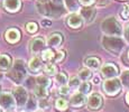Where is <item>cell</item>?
Listing matches in <instances>:
<instances>
[{
    "label": "cell",
    "instance_id": "1",
    "mask_svg": "<svg viewBox=\"0 0 129 112\" xmlns=\"http://www.w3.org/2000/svg\"><path fill=\"white\" fill-rule=\"evenodd\" d=\"M64 0H48L38 1L36 4L37 11L47 18H59L65 14Z\"/></svg>",
    "mask_w": 129,
    "mask_h": 112
},
{
    "label": "cell",
    "instance_id": "2",
    "mask_svg": "<svg viewBox=\"0 0 129 112\" xmlns=\"http://www.w3.org/2000/svg\"><path fill=\"white\" fill-rule=\"evenodd\" d=\"M102 46L106 51L111 53L112 55H120L125 49L126 43L122 38L116 36H103Z\"/></svg>",
    "mask_w": 129,
    "mask_h": 112
},
{
    "label": "cell",
    "instance_id": "3",
    "mask_svg": "<svg viewBox=\"0 0 129 112\" xmlns=\"http://www.w3.org/2000/svg\"><path fill=\"white\" fill-rule=\"evenodd\" d=\"M7 76H8L14 83H17V84L23 83L27 76V68H26L25 62L23 59H16V61H15L11 68L9 69L8 73H7Z\"/></svg>",
    "mask_w": 129,
    "mask_h": 112
},
{
    "label": "cell",
    "instance_id": "4",
    "mask_svg": "<svg viewBox=\"0 0 129 112\" xmlns=\"http://www.w3.org/2000/svg\"><path fill=\"white\" fill-rule=\"evenodd\" d=\"M101 30L106 36L120 37L123 34V29L115 17H108L101 24Z\"/></svg>",
    "mask_w": 129,
    "mask_h": 112
},
{
    "label": "cell",
    "instance_id": "5",
    "mask_svg": "<svg viewBox=\"0 0 129 112\" xmlns=\"http://www.w3.org/2000/svg\"><path fill=\"white\" fill-rule=\"evenodd\" d=\"M121 86H122V82H121L120 80H118L117 78L106 80L102 84L103 91H105V93L109 96H115L120 93Z\"/></svg>",
    "mask_w": 129,
    "mask_h": 112
},
{
    "label": "cell",
    "instance_id": "6",
    "mask_svg": "<svg viewBox=\"0 0 129 112\" xmlns=\"http://www.w3.org/2000/svg\"><path fill=\"white\" fill-rule=\"evenodd\" d=\"M12 95L17 103V108H23L28 101V92L24 86H16L12 90Z\"/></svg>",
    "mask_w": 129,
    "mask_h": 112
},
{
    "label": "cell",
    "instance_id": "7",
    "mask_svg": "<svg viewBox=\"0 0 129 112\" xmlns=\"http://www.w3.org/2000/svg\"><path fill=\"white\" fill-rule=\"evenodd\" d=\"M17 106L16 100H15L12 93L4 92L0 94V108L6 111H12Z\"/></svg>",
    "mask_w": 129,
    "mask_h": 112
},
{
    "label": "cell",
    "instance_id": "8",
    "mask_svg": "<svg viewBox=\"0 0 129 112\" xmlns=\"http://www.w3.org/2000/svg\"><path fill=\"white\" fill-rule=\"evenodd\" d=\"M47 46L46 41L43 37H35L29 42V51L31 54H39L45 51V47Z\"/></svg>",
    "mask_w": 129,
    "mask_h": 112
},
{
    "label": "cell",
    "instance_id": "9",
    "mask_svg": "<svg viewBox=\"0 0 129 112\" xmlns=\"http://www.w3.org/2000/svg\"><path fill=\"white\" fill-rule=\"evenodd\" d=\"M100 73H101V75H102V78H105L106 80L115 79L119 75V68L115 64L106 63L105 65L101 66Z\"/></svg>",
    "mask_w": 129,
    "mask_h": 112
},
{
    "label": "cell",
    "instance_id": "10",
    "mask_svg": "<svg viewBox=\"0 0 129 112\" xmlns=\"http://www.w3.org/2000/svg\"><path fill=\"white\" fill-rule=\"evenodd\" d=\"M86 104L90 110H100L101 106L103 104V98L100 93H91L89 95L88 100H86Z\"/></svg>",
    "mask_w": 129,
    "mask_h": 112
},
{
    "label": "cell",
    "instance_id": "11",
    "mask_svg": "<svg viewBox=\"0 0 129 112\" xmlns=\"http://www.w3.org/2000/svg\"><path fill=\"white\" fill-rule=\"evenodd\" d=\"M65 22L70 28H73V29H78V28H81L83 26V18L80 14H76V12H72L71 15H69L65 19Z\"/></svg>",
    "mask_w": 129,
    "mask_h": 112
},
{
    "label": "cell",
    "instance_id": "12",
    "mask_svg": "<svg viewBox=\"0 0 129 112\" xmlns=\"http://www.w3.org/2000/svg\"><path fill=\"white\" fill-rule=\"evenodd\" d=\"M80 15L82 16L85 24H91V22L94 20V18H95L96 11H95V9L91 8L90 6H84L83 8H81Z\"/></svg>",
    "mask_w": 129,
    "mask_h": 112
},
{
    "label": "cell",
    "instance_id": "13",
    "mask_svg": "<svg viewBox=\"0 0 129 112\" xmlns=\"http://www.w3.org/2000/svg\"><path fill=\"white\" fill-rule=\"evenodd\" d=\"M20 37H21V34L18 28H9L8 30L5 33V38L10 44L18 43V42L20 41Z\"/></svg>",
    "mask_w": 129,
    "mask_h": 112
},
{
    "label": "cell",
    "instance_id": "14",
    "mask_svg": "<svg viewBox=\"0 0 129 112\" xmlns=\"http://www.w3.org/2000/svg\"><path fill=\"white\" fill-rule=\"evenodd\" d=\"M2 7L8 12H17L20 10L21 1L20 0H4L2 1Z\"/></svg>",
    "mask_w": 129,
    "mask_h": 112
},
{
    "label": "cell",
    "instance_id": "15",
    "mask_svg": "<svg viewBox=\"0 0 129 112\" xmlns=\"http://www.w3.org/2000/svg\"><path fill=\"white\" fill-rule=\"evenodd\" d=\"M88 99L85 98V94L81 93V92H76V93H74L73 95L71 96L70 99V105L71 106H74V108H80V106H82L85 104V102Z\"/></svg>",
    "mask_w": 129,
    "mask_h": 112
},
{
    "label": "cell",
    "instance_id": "16",
    "mask_svg": "<svg viewBox=\"0 0 129 112\" xmlns=\"http://www.w3.org/2000/svg\"><path fill=\"white\" fill-rule=\"evenodd\" d=\"M63 42V35L61 33H53L51 34L46 39V44L49 47H57Z\"/></svg>",
    "mask_w": 129,
    "mask_h": 112
},
{
    "label": "cell",
    "instance_id": "17",
    "mask_svg": "<svg viewBox=\"0 0 129 112\" xmlns=\"http://www.w3.org/2000/svg\"><path fill=\"white\" fill-rule=\"evenodd\" d=\"M28 67L30 69V72L33 73H38L42 68H43V59L38 56H35L29 61L28 63Z\"/></svg>",
    "mask_w": 129,
    "mask_h": 112
},
{
    "label": "cell",
    "instance_id": "18",
    "mask_svg": "<svg viewBox=\"0 0 129 112\" xmlns=\"http://www.w3.org/2000/svg\"><path fill=\"white\" fill-rule=\"evenodd\" d=\"M12 66L11 57L7 54L0 55V72H8Z\"/></svg>",
    "mask_w": 129,
    "mask_h": 112
},
{
    "label": "cell",
    "instance_id": "19",
    "mask_svg": "<svg viewBox=\"0 0 129 112\" xmlns=\"http://www.w3.org/2000/svg\"><path fill=\"white\" fill-rule=\"evenodd\" d=\"M84 65L90 69H98L99 67L101 66V61L98 57L91 56V57H88V58L84 61Z\"/></svg>",
    "mask_w": 129,
    "mask_h": 112
},
{
    "label": "cell",
    "instance_id": "20",
    "mask_svg": "<svg viewBox=\"0 0 129 112\" xmlns=\"http://www.w3.org/2000/svg\"><path fill=\"white\" fill-rule=\"evenodd\" d=\"M66 9L71 12H75L80 9V1L79 0H64Z\"/></svg>",
    "mask_w": 129,
    "mask_h": 112
},
{
    "label": "cell",
    "instance_id": "21",
    "mask_svg": "<svg viewBox=\"0 0 129 112\" xmlns=\"http://www.w3.org/2000/svg\"><path fill=\"white\" fill-rule=\"evenodd\" d=\"M34 93H35L36 98L38 99H46L47 95H48V90L45 86H41V85H37L36 89L34 90Z\"/></svg>",
    "mask_w": 129,
    "mask_h": 112
},
{
    "label": "cell",
    "instance_id": "22",
    "mask_svg": "<svg viewBox=\"0 0 129 112\" xmlns=\"http://www.w3.org/2000/svg\"><path fill=\"white\" fill-rule=\"evenodd\" d=\"M44 72L47 76H55L57 74V66L53 63H48L44 66Z\"/></svg>",
    "mask_w": 129,
    "mask_h": 112
},
{
    "label": "cell",
    "instance_id": "23",
    "mask_svg": "<svg viewBox=\"0 0 129 112\" xmlns=\"http://www.w3.org/2000/svg\"><path fill=\"white\" fill-rule=\"evenodd\" d=\"M55 81L57 84H59L61 86H63V85H66V84L69 83V78L64 72H59V73H57L55 75Z\"/></svg>",
    "mask_w": 129,
    "mask_h": 112
},
{
    "label": "cell",
    "instance_id": "24",
    "mask_svg": "<svg viewBox=\"0 0 129 112\" xmlns=\"http://www.w3.org/2000/svg\"><path fill=\"white\" fill-rule=\"evenodd\" d=\"M55 56H56V53L54 51H52L51 48L45 49V51L42 53V58H43V61H46V62H52V61L54 62Z\"/></svg>",
    "mask_w": 129,
    "mask_h": 112
},
{
    "label": "cell",
    "instance_id": "25",
    "mask_svg": "<svg viewBox=\"0 0 129 112\" xmlns=\"http://www.w3.org/2000/svg\"><path fill=\"white\" fill-rule=\"evenodd\" d=\"M79 78L81 79V81L84 82V81H89L91 78H92V72H91L90 68H82L80 72H79Z\"/></svg>",
    "mask_w": 129,
    "mask_h": 112
},
{
    "label": "cell",
    "instance_id": "26",
    "mask_svg": "<svg viewBox=\"0 0 129 112\" xmlns=\"http://www.w3.org/2000/svg\"><path fill=\"white\" fill-rule=\"evenodd\" d=\"M55 108L57 109L58 111H65V110H68V108H69V102L63 98H58L57 100L55 101Z\"/></svg>",
    "mask_w": 129,
    "mask_h": 112
},
{
    "label": "cell",
    "instance_id": "27",
    "mask_svg": "<svg viewBox=\"0 0 129 112\" xmlns=\"http://www.w3.org/2000/svg\"><path fill=\"white\" fill-rule=\"evenodd\" d=\"M91 89H92L91 83H89L88 81H84L80 84V86H79V92H81V93H83L86 95V94L91 93Z\"/></svg>",
    "mask_w": 129,
    "mask_h": 112
},
{
    "label": "cell",
    "instance_id": "28",
    "mask_svg": "<svg viewBox=\"0 0 129 112\" xmlns=\"http://www.w3.org/2000/svg\"><path fill=\"white\" fill-rule=\"evenodd\" d=\"M36 82H37V84H38V85L45 86V88H48V86H51V84H52L51 80L47 78L46 75H39L38 78L36 79Z\"/></svg>",
    "mask_w": 129,
    "mask_h": 112
},
{
    "label": "cell",
    "instance_id": "29",
    "mask_svg": "<svg viewBox=\"0 0 129 112\" xmlns=\"http://www.w3.org/2000/svg\"><path fill=\"white\" fill-rule=\"evenodd\" d=\"M82 83V81H81V79L79 78V76H72L69 80V86L70 88H79L80 86V84Z\"/></svg>",
    "mask_w": 129,
    "mask_h": 112
},
{
    "label": "cell",
    "instance_id": "30",
    "mask_svg": "<svg viewBox=\"0 0 129 112\" xmlns=\"http://www.w3.org/2000/svg\"><path fill=\"white\" fill-rule=\"evenodd\" d=\"M26 30L28 31L29 34H35L37 30H38V25L34 21H30L26 25Z\"/></svg>",
    "mask_w": 129,
    "mask_h": 112
},
{
    "label": "cell",
    "instance_id": "31",
    "mask_svg": "<svg viewBox=\"0 0 129 112\" xmlns=\"http://www.w3.org/2000/svg\"><path fill=\"white\" fill-rule=\"evenodd\" d=\"M38 106L42 110H48L49 106H51V103L47 99H39L38 101Z\"/></svg>",
    "mask_w": 129,
    "mask_h": 112
},
{
    "label": "cell",
    "instance_id": "32",
    "mask_svg": "<svg viewBox=\"0 0 129 112\" xmlns=\"http://www.w3.org/2000/svg\"><path fill=\"white\" fill-rule=\"evenodd\" d=\"M120 16H121V18L125 19V20L129 19V4H126L125 6L122 7V9H121V11H120Z\"/></svg>",
    "mask_w": 129,
    "mask_h": 112
},
{
    "label": "cell",
    "instance_id": "33",
    "mask_svg": "<svg viewBox=\"0 0 129 112\" xmlns=\"http://www.w3.org/2000/svg\"><path fill=\"white\" fill-rule=\"evenodd\" d=\"M121 82L123 85L129 86V71H125L121 74Z\"/></svg>",
    "mask_w": 129,
    "mask_h": 112
},
{
    "label": "cell",
    "instance_id": "34",
    "mask_svg": "<svg viewBox=\"0 0 129 112\" xmlns=\"http://www.w3.org/2000/svg\"><path fill=\"white\" fill-rule=\"evenodd\" d=\"M64 57H65V52L58 51L57 53H56V56H55V59H54V62H55V63H61V62L64 59Z\"/></svg>",
    "mask_w": 129,
    "mask_h": 112
},
{
    "label": "cell",
    "instance_id": "35",
    "mask_svg": "<svg viewBox=\"0 0 129 112\" xmlns=\"http://www.w3.org/2000/svg\"><path fill=\"white\" fill-rule=\"evenodd\" d=\"M59 94H62V95H68L69 93H70V86H66V85H63L59 88Z\"/></svg>",
    "mask_w": 129,
    "mask_h": 112
},
{
    "label": "cell",
    "instance_id": "36",
    "mask_svg": "<svg viewBox=\"0 0 129 112\" xmlns=\"http://www.w3.org/2000/svg\"><path fill=\"white\" fill-rule=\"evenodd\" d=\"M41 25H42V27H44V28H48V27H51L52 21L48 20V19H43V20L41 21Z\"/></svg>",
    "mask_w": 129,
    "mask_h": 112
},
{
    "label": "cell",
    "instance_id": "37",
    "mask_svg": "<svg viewBox=\"0 0 129 112\" xmlns=\"http://www.w3.org/2000/svg\"><path fill=\"white\" fill-rule=\"evenodd\" d=\"M80 4H82L83 6H91L92 4L95 2V0H79Z\"/></svg>",
    "mask_w": 129,
    "mask_h": 112
},
{
    "label": "cell",
    "instance_id": "38",
    "mask_svg": "<svg viewBox=\"0 0 129 112\" xmlns=\"http://www.w3.org/2000/svg\"><path fill=\"white\" fill-rule=\"evenodd\" d=\"M123 36H125L126 42L129 43V24L127 25V27L125 28V30H123Z\"/></svg>",
    "mask_w": 129,
    "mask_h": 112
},
{
    "label": "cell",
    "instance_id": "39",
    "mask_svg": "<svg viewBox=\"0 0 129 112\" xmlns=\"http://www.w3.org/2000/svg\"><path fill=\"white\" fill-rule=\"evenodd\" d=\"M109 1H110V0H96V5H98V6H100V7L107 6V5L109 4Z\"/></svg>",
    "mask_w": 129,
    "mask_h": 112
},
{
    "label": "cell",
    "instance_id": "40",
    "mask_svg": "<svg viewBox=\"0 0 129 112\" xmlns=\"http://www.w3.org/2000/svg\"><path fill=\"white\" fill-rule=\"evenodd\" d=\"M93 83L94 84H99V83H100V78H99V76H94V78H93Z\"/></svg>",
    "mask_w": 129,
    "mask_h": 112
},
{
    "label": "cell",
    "instance_id": "41",
    "mask_svg": "<svg viewBox=\"0 0 129 112\" xmlns=\"http://www.w3.org/2000/svg\"><path fill=\"white\" fill-rule=\"evenodd\" d=\"M126 102H127V104L129 105V92L127 93V95H126Z\"/></svg>",
    "mask_w": 129,
    "mask_h": 112
},
{
    "label": "cell",
    "instance_id": "42",
    "mask_svg": "<svg viewBox=\"0 0 129 112\" xmlns=\"http://www.w3.org/2000/svg\"><path fill=\"white\" fill-rule=\"evenodd\" d=\"M39 1H48V0H39Z\"/></svg>",
    "mask_w": 129,
    "mask_h": 112
},
{
    "label": "cell",
    "instance_id": "43",
    "mask_svg": "<svg viewBox=\"0 0 129 112\" xmlns=\"http://www.w3.org/2000/svg\"><path fill=\"white\" fill-rule=\"evenodd\" d=\"M6 112H14V110H12V111H6Z\"/></svg>",
    "mask_w": 129,
    "mask_h": 112
},
{
    "label": "cell",
    "instance_id": "44",
    "mask_svg": "<svg viewBox=\"0 0 129 112\" xmlns=\"http://www.w3.org/2000/svg\"><path fill=\"white\" fill-rule=\"evenodd\" d=\"M33 112H41V111H33Z\"/></svg>",
    "mask_w": 129,
    "mask_h": 112
},
{
    "label": "cell",
    "instance_id": "45",
    "mask_svg": "<svg viewBox=\"0 0 129 112\" xmlns=\"http://www.w3.org/2000/svg\"><path fill=\"white\" fill-rule=\"evenodd\" d=\"M128 58H129V53H128Z\"/></svg>",
    "mask_w": 129,
    "mask_h": 112
},
{
    "label": "cell",
    "instance_id": "46",
    "mask_svg": "<svg viewBox=\"0 0 129 112\" xmlns=\"http://www.w3.org/2000/svg\"><path fill=\"white\" fill-rule=\"evenodd\" d=\"M121 1H122V0H121Z\"/></svg>",
    "mask_w": 129,
    "mask_h": 112
},
{
    "label": "cell",
    "instance_id": "47",
    "mask_svg": "<svg viewBox=\"0 0 129 112\" xmlns=\"http://www.w3.org/2000/svg\"><path fill=\"white\" fill-rule=\"evenodd\" d=\"M0 112H1V111H0Z\"/></svg>",
    "mask_w": 129,
    "mask_h": 112
}]
</instances>
